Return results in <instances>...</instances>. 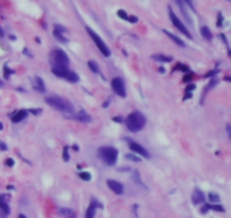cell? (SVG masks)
I'll list each match as a JSON object with an SVG mask.
<instances>
[{"label":"cell","mask_w":231,"mask_h":218,"mask_svg":"<svg viewBox=\"0 0 231 218\" xmlns=\"http://www.w3.org/2000/svg\"><path fill=\"white\" fill-rule=\"evenodd\" d=\"M192 78H193V75L192 74H190V75H186L184 78H183V80L186 82H190V80H192Z\"/></svg>","instance_id":"obj_37"},{"label":"cell","mask_w":231,"mask_h":218,"mask_svg":"<svg viewBox=\"0 0 231 218\" xmlns=\"http://www.w3.org/2000/svg\"><path fill=\"white\" fill-rule=\"evenodd\" d=\"M97 207H99V208H103V206H102L100 204H98V201H97V200L93 199V200H91V202H90V204H89V207H88V208H87V210H86L85 218H95Z\"/></svg>","instance_id":"obj_10"},{"label":"cell","mask_w":231,"mask_h":218,"mask_svg":"<svg viewBox=\"0 0 231 218\" xmlns=\"http://www.w3.org/2000/svg\"><path fill=\"white\" fill-rule=\"evenodd\" d=\"M75 119L79 122L82 123H89L91 122V116L89 115V113L85 110H80L76 115H75Z\"/></svg>","instance_id":"obj_12"},{"label":"cell","mask_w":231,"mask_h":218,"mask_svg":"<svg viewBox=\"0 0 231 218\" xmlns=\"http://www.w3.org/2000/svg\"><path fill=\"white\" fill-rule=\"evenodd\" d=\"M159 71H160L161 74H163V72H165V68H163V67H160V68H159Z\"/></svg>","instance_id":"obj_50"},{"label":"cell","mask_w":231,"mask_h":218,"mask_svg":"<svg viewBox=\"0 0 231 218\" xmlns=\"http://www.w3.org/2000/svg\"><path fill=\"white\" fill-rule=\"evenodd\" d=\"M0 36H3V31L0 28Z\"/></svg>","instance_id":"obj_51"},{"label":"cell","mask_w":231,"mask_h":218,"mask_svg":"<svg viewBox=\"0 0 231 218\" xmlns=\"http://www.w3.org/2000/svg\"><path fill=\"white\" fill-rule=\"evenodd\" d=\"M222 23H223V16H222L221 13H219V14H217V27H221V26H222Z\"/></svg>","instance_id":"obj_33"},{"label":"cell","mask_w":231,"mask_h":218,"mask_svg":"<svg viewBox=\"0 0 231 218\" xmlns=\"http://www.w3.org/2000/svg\"><path fill=\"white\" fill-rule=\"evenodd\" d=\"M6 197H7V196H5V194H1V196H0V210H1L2 213H5L6 215H9L10 208H9V204H8L7 200H6Z\"/></svg>","instance_id":"obj_13"},{"label":"cell","mask_w":231,"mask_h":218,"mask_svg":"<svg viewBox=\"0 0 231 218\" xmlns=\"http://www.w3.org/2000/svg\"><path fill=\"white\" fill-rule=\"evenodd\" d=\"M132 181L135 183L136 185H139V187H142L143 189L148 190L147 185H146V184L142 182L141 176H140V173H139V171H138V170H134V171H133V173H132Z\"/></svg>","instance_id":"obj_15"},{"label":"cell","mask_w":231,"mask_h":218,"mask_svg":"<svg viewBox=\"0 0 231 218\" xmlns=\"http://www.w3.org/2000/svg\"><path fill=\"white\" fill-rule=\"evenodd\" d=\"M50 62L52 67H68L70 60L63 50L55 49L50 54Z\"/></svg>","instance_id":"obj_4"},{"label":"cell","mask_w":231,"mask_h":218,"mask_svg":"<svg viewBox=\"0 0 231 218\" xmlns=\"http://www.w3.org/2000/svg\"><path fill=\"white\" fill-rule=\"evenodd\" d=\"M168 13H169V18H170L173 25H174L180 33H183L185 36H187L188 39H192V35H190V31L186 28V26L184 25V23L177 17V15L174 13V10L171 9V7H168Z\"/></svg>","instance_id":"obj_6"},{"label":"cell","mask_w":231,"mask_h":218,"mask_svg":"<svg viewBox=\"0 0 231 218\" xmlns=\"http://www.w3.org/2000/svg\"><path fill=\"white\" fill-rule=\"evenodd\" d=\"M0 150H7V146L1 141H0Z\"/></svg>","instance_id":"obj_41"},{"label":"cell","mask_w":231,"mask_h":218,"mask_svg":"<svg viewBox=\"0 0 231 218\" xmlns=\"http://www.w3.org/2000/svg\"><path fill=\"white\" fill-rule=\"evenodd\" d=\"M151 58L153 60L158 61V62H171L173 61V57H168V55L161 54V53H159V54H152Z\"/></svg>","instance_id":"obj_19"},{"label":"cell","mask_w":231,"mask_h":218,"mask_svg":"<svg viewBox=\"0 0 231 218\" xmlns=\"http://www.w3.org/2000/svg\"><path fill=\"white\" fill-rule=\"evenodd\" d=\"M23 53L27 54L28 57H32V54H30V53H28V50H27V49H24V50H23Z\"/></svg>","instance_id":"obj_47"},{"label":"cell","mask_w":231,"mask_h":218,"mask_svg":"<svg viewBox=\"0 0 231 218\" xmlns=\"http://www.w3.org/2000/svg\"><path fill=\"white\" fill-rule=\"evenodd\" d=\"M34 87H35L36 91H39L41 93H44L46 91L45 84H44V82L42 80V78H40V77H35L34 78Z\"/></svg>","instance_id":"obj_16"},{"label":"cell","mask_w":231,"mask_h":218,"mask_svg":"<svg viewBox=\"0 0 231 218\" xmlns=\"http://www.w3.org/2000/svg\"><path fill=\"white\" fill-rule=\"evenodd\" d=\"M201 34H202V36H203L205 40H207V41H211V40H212V33H211L210 28L207 27V26L201 27Z\"/></svg>","instance_id":"obj_20"},{"label":"cell","mask_w":231,"mask_h":218,"mask_svg":"<svg viewBox=\"0 0 231 218\" xmlns=\"http://www.w3.org/2000/svg\"><path fill=\"white\" fill-rule=\"evenodd\" d=\"M125 139L129 141V148L132 150L133 153H135V154H138V155H140L141 157L149 158L150 154L148 153V150L146 149L144 147H142L141 145H139L138 142L133 141V140H131V139H129V138H125Z\"/></svg>","instance_id":"obj_8"},{"label":"cell","mask_w":231,"mask_h":218,"mask_svg":"<svg viewBox=\"0 0 231 218\" xmlns=\"http://www.w3.org/2000/svg\"><path fill=\"white\" fill-rule=\"evenodd\" d=\"M63 161L64 162H69V159H70V156H69V153H68V147H64V150H63Z\"/></svg>","instance_id":"obj_32"},{"label":"cell","mask_w":231,"mask_h":218,"mask_svg":"<svg viewBox=\"0 0 231 218\" xmlns=\"http://www.w3.org/2000/svg\"><path fill=\"white\" fill-rule=\"evenodd\" d=\"M3 69H5V71H3V77H5L6 79H8V78H9V76H10L12 74H14V72H15V70H13V69H9L7 65H5Z\"/></svg>","instance_id":"obj_27"},{"label":"cell","mask_w":231,"mask_h":218,"mask_svg":"<svg viewBox=\"0 0 231 218\" xmlns=\"http://www.w3.org/2000/svg\"><path fill=\"white\" fill-rule=\"evenodd\" d=\"M18 218H27L24 214H19V216H18Z\"/></svg>","instance_id":"obj_49"},{"label":"cell","mask_w":231,"mask_h":218,"mask_svg":"<svg viewBox=\"0 0 231 218\" xmlns=\"http://www.w3.org/2000/svg\"><path fill=\"white\" fill-rule=\"evenodd\" d=\"M127 20H129L130 23H133V24H134V23H138L139 19H138L136 16H129V17H127Z\"/></svg>","instance_id":"obj_35"},{"label":"cell","mask_w":231,"mask_h":218,"mask_svg":"<svg viewBox=\"0 0 231 218\" xmlns=\"http://www.w3.org/2000/svg\"><path fill=\"white\" fill-rule=\"evenodd\" d=\"M45 103L49 104L50 106H52L53 109L58 110V111H61L63 113H68L71 114L73 113L75 108L73 105L69 102L68 99L63 98V97H59V96H49L45 98Z\"/></svg>","instance_id":"obj_2"},{"label":"cell","mask_w":231,"mask_h":218,"mask_svg":"<svg viewBox=\"0 0 231 218\" xmlns=\"http://www.w3.org/2000/svg\"><path fill=\"white\" fill-rule=\"evenodd\" d=\"M217 72V70H215V71H211V72H209V74H207V77H209V76H214Z\"/></svg>","instance_id":"obj_46"},{"label":"cell","mask_w":231,"mask_h":218,"mask_svg":"<svg viewBox=\"0 0 231 218\" xmlns=\"http://www.w3.org/2000/svg\"><path fill=\"white\" fill-rule=\"evenodd\" d=\"M2 129H3V124L0 122V130H2Z\"/></svg>","instance_id":"obj_52"},{"label":"cell","mask_w":231,"mask_h":218,"mask_svg":"<svg viewBox=\"0 0 231 218\" xmlns=\"http://www.w3.org/2000/svg\"><path fill=\"white\" fill-rule=\"evenodd\" d=\"M79 177L83 180V181H90L91 180V174L89 172H80L79 173Z\"/></svg>","instance_id":"obj_26"},{"label":"cell","mask_w":231,"mask_h":218,"mask_svg":"<svg viewBox=\"0 0 231 218\" xmlns=\"http://www.w3.org/2000/svg\"><path fill=\"white\" fill-rule=\"evenodd\" d=\"M192 201L194 204H201L205 202V194L203 191H201L198 188H196L195 190L193 191L192 194Z\"/></svg>","instance_id":"obj_11"},{"label":"cell","mask_w":231,"mask_h":218,"mask_svg":"<svg viewBox=\"0 0 231 218\" xmlns=\"http://www.w3.org/2000/svg\"><path fill=\"white\" fill-rule=\"evenodd\" d=\"M64 79L69 82H79V76H78L75 71H72V70L69 69L68 72H67L66 76H64Z\"/></svg>","instance_id":"obj_17"},{"label":"cell","mask_w":231,"mask_h":218,"mask_svg":"<svg viewBox=\"0 0 231 218\" xmlns=\"http://www.w3.org/2000/svg\"><path fill=\"white\" fill-rule=\"evenodd\" d=\"M86 31L89 34V36L93 39V41L95 42L96 46L99 49V51L102 52V54L105 55V57H109L110 55V50L108 49V46L106 45V43L102 40V37L96 32H94L90 27H86Z\"/></svg>","instance_id":"obj_5"},{"label":"cell","mask_w":231,"mask_h":218,"mask_svg":"<svg viewBox=\"0 0 231 218\" xmlns=\"http://www.w3.org/2000/svg\"><path fill=\"white\" fill-rule=\"evenodd\" d=\"M125 158H127V159H130V161H133V162H140L141 161V158L139 157V156H136L134 154H126L125 155Z\"/></svg>","instance_id":"obj_28"},{"label":"cell","mask_w":231,"mask_h":218,"mask_svg":"<svg viewBox=\"0 0 231 218\" xmlns=\"http://www.w3.org/2000/svg\"><path fill=\"white\" fill-rule=\"evenodd\" d=\"M7 216H8V215H6L5 213H2V211L0 210V218H7Z\"/></svg>","instance_id":"obj_45"},{"label":"cell","mask_w":231,"mask_h":218,"mask_svg":"<svg viewBox=\"0 0 231 218\" xmlns=\"http://www.w3.org/2000/svg\"><path fill=\"white\" fill-rule=\"evenodd\" d=\"M72 148H73L75 150H79V147H78L77 145H73V146H72Z\"/></svg>","instance_id":"obj_48"},{"label":"cell","mask_w":231,"mask_h":218,"mask_svg":"<svg viewBox=\"0 0 231 218\" xmlns=\"http://www.w3.org/2000/svg\"><path fill=\"white\" fill-rule=\"evenodd\" d=\"M26 118H27V111L26 110H19L12 118V121L14 123H18L20 121H23L24 119H26Z\"/></svg>","instance_id":"obj_14"},{"label":"cell","mask_w":231,"mask_h":218,"mask_svg":"<svg viewBox=\"0 0 231 218\" xmlns=\"http://www.w3.org/2000/svg\"><path fill=\"white\" fill-rule=\"evenodd\" d=\"M88 67L89 69L93 71V72H95V74H99V67H98V65L94 62V61H88Z\"/></svg>","instance_id":"obj_25"},{"label":"cell","mask_w":231,"mask_h":218,"mask_svg":"<svg viewBox=\"0 0 231 218\" xmlns=\"http://www.w3.org/2000/svg\"><path fill=\"white\" fill-rule=\"evenodd\" d=\"M107 185H108V188L113 191L115 194L121 196V194H123V192H124V187H123L122 183H120L119 181L108 180V181H107Z\"/></svg>","instance_id":"obj_9"},{"label":"cell","mask_w":231,"mask_h":218,"mask_svg":"<svg viewBox=\"0 0 231 218\" xmlns=\"http://www.w3.org/2000/svg\"><path fill=\"white\" fill-rule=\"evenodd\" d=\"M29 112H30V113H33V114H34V115H39V114H40V113H41L42 112V110L41 109H30L29 110Z\"/></svg>","instance_id":"obj_36"},{"label":"cell","mask_w":231,"mask_h":218,"mask_svg":"<svg viewBox=\"0 0 231 218\" xmlns=\"http://www.w3.org/2000/svg\"><path fill=\"white\" fill-rule=\"evenodd\" d=\"M112 89L113 92L119 95L120 97H126V89H125V85H124V82L121 77H115L112 79Z\"/></svg>","instance_id":"obj_7"},{"label":"cell","mask_w":231,"mask_h":218,"mask_svg":"<svg viewBox=\"0 0 231 218\" xmlns=\"http://www.w3.org/2000/svg\"><path fill=\"white\" fill-rule=\"evenodd\" d=\"M53 35H54L55 39H56L58 41H60L61 43H68V39H66L62 33H60V32H58V31L54 29V31H53Z\"/></svg>","instance_id":"obj_23"},{"label":"cell","mask_w":231,"mask_h":218,"mask_svg":"<svg viewBox=\"0 0 231 218\" xmlns=\"http://www.w3.org/2000/svg\"><path fill=\"white\" fill-rule=\"evenodd\" d=\"M117 16H119L120 18L124 19V20H127V17H129V15L126 14V12L123 10V9H120V10L117 12Z\"/></svg>","instance_id":"obj_30"},{"label":"cell","mask_w":231,"mask_h":218,"mask_svg":"<svg viewBox=\"0 0 231 218\" xmlns=\"http://www.w3.org/2000/svg\"><path fill=\"white\" fill-rule=\"evenodd\" d=\"M207 210H209V208H207V206H206V204H204L203 208H202V209H201V213H202V214H206V213H207Z\"/></svg>","instance_id":"obj_39"},{"label":"cell","mask_w":231,"mask_h":218,"mask_svg":"<svg viewBox=\"0 0 231 218\" xmlns=\"http://www.w3.org/2000/svg\"><path fill=\"white\" fill-rule=\"evenodd\" d=\"M146 122H147L146 116L141 112H139V111H134V112L130 113L129 116L125 120L126 128L131 132H139V131H141L144 128Z\"/></svg>","instance_id":"obj_1"},{"label":"cell","mask_w":231,"mask_h":218,"mask_svg":"<svg viewBox=\"0 0 231 218\" xmlns=\"http://www.w3.org/2000/svg\"><path fill=\"white\" fill-rule=\"evenodd\" d=\"M163 33L168 36V37H170L173 41L176 43L177 45H179V46H182V48H185V43L183 42V40H180L178 36H176L175 34H173V33H170V32H168L167 29H163Z\"/></svg>","instance_id":"obj_18"},{"label":"cell","mask_w":231,"mask_h":218,"mask_svg":"<svg viewBox=\"0 0 231 218\" xmlns=\"http://www.w3.org/2000/svg\"><path fill=\"white\" fill-rule=\"evenodd\" d=\"M190 97H192V93H186V94H185V97H184V99H190Z\"/></svg>","instance_id":"obj_44"},{"label":"cell","mask_w":231,"mask_h":218,"mask_svg":"<svg viewBox=\"0 0 231 218\" xmlns=\"http://www.w3.org/2000/svg\"><path fill=\"white\" fill-rule=\"evenodd\" d=\"M209 200H210V202L217 204V202L220 201V197H219V194L215 193V192H210V193H209Z\"/></svg>","instance_id":"obj_24"},{"label":"cell","mask_w":231,"mask_h":218,"mask_svg":"<svg viewBox=\"0 0 231 218\" xmlns=\"http://www.w3.org/2000/svg\"><path fill=\"white\" fill-rule=\"evenodd\" d=\"M206 206H207L209 210H214V211H217V213H223V211H224V208H223L221 204H206Z\"/></svg>","instance_id":"obj_22"},{"label":"cell","mask_w":231,"mask_h":218,"mask_svg":"<svg viewBox=\"0 0 231 218\" xmlns=\"http://www.w3.org/2000/svg\"><path fill=\"white\" fill-rule=\"evenodd\" d=\"M97 156L108 166H114L117 162L119 150L112 146H103L97 150Z\"/></svg>","instance_id":"obj_3"},{"label":"cell","mask_w":231,"mask_h":218,"mask_svg":"<svg viewBox=\"0 0 231 218\" xmlns=\"http://www.w3.org/2000/svg\"><path fill=\"white\" fill-rule=\"evenodd\" d=\"M0 86H2V82H0Z\"/></svg>","instance_id":"obj_53"},{"label":"cell","mask_w":231,"mask_h":218,"mask_svg":"<svg viewBox=\"0 0 231 218\" xmlns=\"http://www.w3.org/2000/svg\"><path fill=\"white\" fill-rule=\"evenodd\" d=\"M5 164H6L7 166H9V167H13V166L15 165V161L13 159V158H7L6 162H5Z\"/></svg>","instance_id":"obj_34"},{"label":"cell","mask_w":231,"mask_h":218,"mask_svg":"<svg viewBox=\"0 0 231 218\" xmlns=\"http://www.w3.org/2000/svg\"><path fill=\"white\" fill-rule=\"evenodd\" d=\"M185 2H186V3H187V5H188V6H190V8H192V9H194V7H193V2H192V0H185Z\"/></svg>","instance_id":"obj_43"},{"label":"cell","mask_w":231,"mask_h":218,"mask_svg":"<svg viewBox=\"0 0 231 218\" xmlns=\"http://www.w3.org/2000/svg\"><path fill=\"white\" fill-rule=\"evenodd\" d=\"M54 29L55 31H58V32H60V33H66L67 32V28L63 27V26H61V25H58V24H55L54 25Z\"/></svg>","instance_id":"obj_31"},{"label":"cell","mask_w":231,"mask_h":218,"mask_svg":"<svg viewBox=\"0 0 231 218\" xmlns=\"http://www.w3.org/2000/svg\"><path fill=\"white\" fill-rule=\"evenodd\" d=\"M59 213L63 216V217H73V210H71V209H68V208H61V209H59Z\"/></svg>","instance_id":"obj_21"},{"label":"cell","mask_w":231,"mask_h":218,"mask_svg":"<svg viewBox=\"0 0 231 218\" xmlns=\"http://www.w3.org/2000/svg\"><path fill=\"white\" fill-rule=\"evenodd\" d=\"M176 70H180V71H183V72H190V68L187 67V66H185V65H183V63H178L176 67H175Z\"/></svg>","instance_id":"obj_29"},{"label":"cell","mask_w":231,"mask_h":218,"mask_svg":"<svg viewBox=\"0 0 231 218\" xmlns=\"http://www.w3.org/2000/svg\"><path fill=\"white\" fill-rule=\"evenodd\" d=\"M194 88H195V85H188V86L186 87V93H190V92H192Z\"/></svg>","instance_id":"obj_38"},{"label":"cell","mask_w":231,"mask_h":218,"mask_svg":"<svg viewBox=\"0 0 231 218\" xmlns=\"http://www.w3.org/2000/svg\"><path fill=\"white\" fill-rule=\"evenodd\" d=\"M113 121H115V122H123L124 120H123L121 116H116V118H113Z\"/></svg>","instance_id":"obj_40"},{"label":"cell","mask_w":231,"mask_h":218,"mask_svg":"<svg viewBox=\"0 0 231 218\" xmlns=\"http://www.w3.org/2000/svg\"><path fill=\"white\" fill-rule=\"evenodd\" d=\"M227 132H228V137L231 138V130H230V124L227 125Z\"/></svg>","instance_id":"obj_42"}]
</instances>
